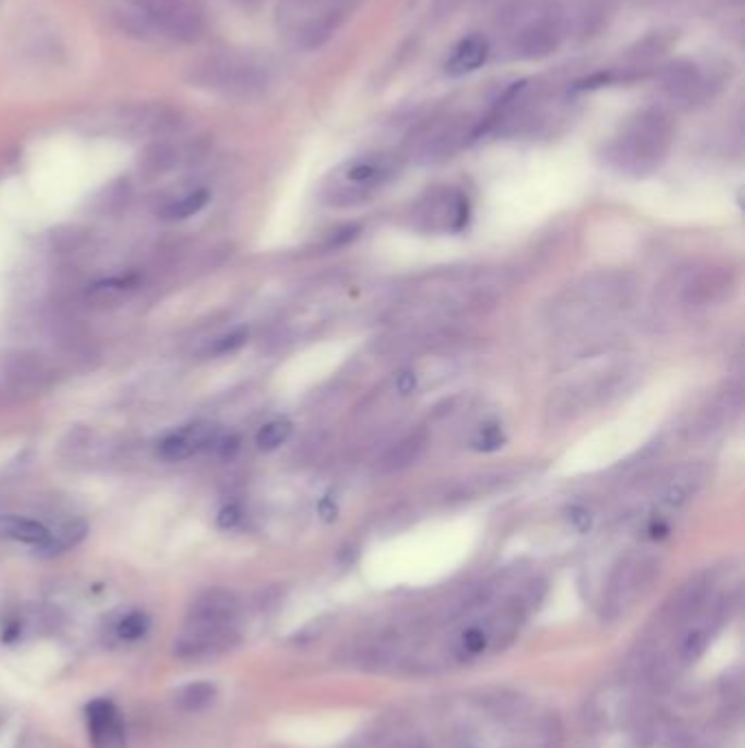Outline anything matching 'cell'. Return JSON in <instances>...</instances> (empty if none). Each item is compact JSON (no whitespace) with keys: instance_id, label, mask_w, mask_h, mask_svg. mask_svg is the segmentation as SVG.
<instances>
[{"instance_id":"6da1fadb","label":"cell","mask_w":745,"mask_h":748,"mask_svg":"<svg viewBox=\"0 0 745 748\" xmlns=\"http://www.w3.org/2000/svg\"><path fill=\"white\" fill-rule=\"evenodd\" d=\"M634 294L636 278L628 272L601 270L586 274L551 302L549 322L564 331L586 329L628 309Z\"/></svg>"},{"instance_id":"7402d4cb","label":"cell","mask_w":745,"mask_h":748,"mask_svg":"<svg viewBox=\"0 0 745 748\" xmlns=\"http://www.w3.org/2000/svg\"><path fill=\"white\" fill-rule=\"evenodd\" d=\"M427 449V436L424 434H411L392 444L385 453L383 458L378 460L376 469L383 475H392L409 469L411 464H416L420 460V455Z\"/></svg>"},{"instance_id":"484cf974","label":"cell","mask_w":745,"mask_h":748,"mask_svg":"<svg viewBox=\"0 0 745 748\" xmlns=\"http://www.w3.org/2000/svg\"><path fill=\"white\" fill-rule=\"evenodd\" d=\"M86 534H88V525L84 521H79V519L68 521L59 530L51 532L49 543H46L42 549H44L46 554L66 552V549L75 547V545H79L81 541H84Z\"/></svg>"},{"instance_id":"d6a6232c","label":"cell","mask_w":745,"mask_h":748,"mask_svg":"<svg viewBox=\"0 0 745 748\" xmlns=\"http://www.w3.org/2000/svg\"><path fill=\"white\" fill-rule=\"evenodd\" d=\"M86 237L81 235L79 230H66V232H57L53 237V248L57 254H77L81 248H84Z\"/></svg>"},{"instance_id":"f546056e","label":"cell","mask_w":745,"mask_h":748,"mask_svg":"<svg viewBox=\"0 0 745 748\" xmlns=\"http://www.w3.org/2000/svg\"><path fill=\"white\" fill-rule=\"evenodd\" d=\"M149 626H151V619L147 613H140V611L129 613L127 617L121 619V624H118V637L127 639V641H136L149 633Z\"/></svg>"},{"instance_id":"ba28073f","label":"cell","mask_w":745,"mask_h":748,"mask_svg":"<svg viewBox=\"0 0 745 748\" xmlns=\"http://www.w3.org/2000/svg\"><path fill=\"white\" fill-rule=\"evenodd\" d=\"M193 84L232 99H252L267 88L265 68L243 55H215L193 68Z\"/></svg>"},{"instance_id":"e575fe53","label":"cell","mask_w":745,"mask_h":748,"mask_svg":"<svg viewBox=\"0 0 745 748\" xmlns=\"http://www.w3.org/2000/svg\"><path fill=\"white\" fill-rule=\"evenodd\" d=\"M518 705H520V698L507 692H499L486 698V707L492 711L494 716H501V718L512 716Z\"/></svg>"},{"instance_id":"83f0119b","label":"cell","mask_w":745,"mask_h":748,"mask_svg":"<svg viewBox=\"0 0 745 748\" xmlns=\"http://www.w3.org/2000/svg\"><path fill=\"white\" fill-rule=\"evenodd\" d=\"M291 429H293V425L289 423V420H285V418L271 420V423H267V425H263V427L258 429L256 447L260 451H274V449H278L280 444H285L289 440Z\"/></svg>"},{"instance_id":"4316f807","label":"cell","mask_w":745,"mask_h":748,"mask_svg":"<svg viewBox=\"0 0 745 748\" xmlns=\"http://www.w3.org/2000/svg\"><path fill=\"white\" fill-rule=\"evenodd\" d=\"M215 694H217L215 687H212L210 683H193V685H186L182 692H177L175 705L182 711H199L212 703Z\"/></svg>"},{"instance_id":"e0dca14e","label":"cell","mask_w":745,"mask_h":748,"mask_svg":"<svg viewBox=\"0 0 745 748\" xmlns=\"http://www.w3.org/2000/svg\"><path fill=\"white\" fill-rule=\"evenodd\" d=\"M88 729L92 748H125L121 716L110 700H94L88 705Z\"/></svg>"},{"instance_id":"d4e9b609","label":"cell","mask_w":745,"mask_h":748,"mask_svg":"<svg viewBox=\"0 0 745 748\" xmlns=\"http://www.w3.org/2000/svg\"><path fill=\"white\" fill-rule=\"evenodd\" d=\"M208 202H210V195H208L206 189H193V191H188V193L175 197V200L164 204L158 210V217L164 219V221L188 219V217L197 215L199 210L204 208Z\"/></svg>"},{"instance_id":"9c48e42d","label":"cell","mask_w":745,"mask_h":748,"mask_svg":"<svg viewBox=\"0 0 745 748\" xmlns=\"http://www.w3.org/2000/svg\"><path fill=\"white\" fill-rule=\"evenodd\" d=\"M660 574V560L652 554H628L612 569L608 587L603 591L601 615L608 622L619 619L630 606L652 589Z\"/></svg>"},{"instance_id":"d590c367","label":"cell","mask_w":745,"mask_h":748,"mask_svg":"<svg viewBox=\"0 0 745 748\" xmlns=\"http://www.w3.org/2000/svg\"><path fill=\"white\" fill-rule=\"evenodd\" d=\"M243 517H245V514H243V508L239 504H228L226 508L219 510L217 525L223 530H234L243 523Z\"/></svg>"},{"instance_id":"2e32d148","label":"cell","mask_w":745,"mask_h":748,"mask_svg":"<svg viewBox=\"0 0 745 748\" xmlns=\"http://www.w3.org/2000/svg\"><path fill=\"white\" fill-rule=\"evenodd\" d=\"M219 429L210 423H193L158 440L156 453L164 462H184L193 455L212 449L219 440Z\"/></svg>"},{"instance_id":"cb8c5ba5","label":"cell","mask_w":745,"mask_h":748,"mask_svg":"<svg viewBox=\"0 0 745 748\" xmlns=\"http://www.w3.org/2000/svg\"><path fill=\"white\" fill-rule=\"evenodd\" d=\"M177 162H180V151H177V147L160 140V143H153L143 151L138 167L140 175H143L145 180H156L175 169Z\"/></svg>"},{"instance_id":"836d02e7","label":"cell","mask_w":745,"mask_h":748,"mask_svg":"<svg viewBox=\"0 0 745 748\" xmlns=\"http://www.w3.org/2000/svg\"><path fill=\"white\" fill-rule=\"evenodd\" d=\"M472 447L477 451H494L503 447V431L499 429V425H486L477 431L475 440H472Z\"/></svg>"},{"instance_id":"8992f818","label":"cell","mask_w":745,"mask_h":748,"mask_svg":"<svg viewBox=\"0 0 745 748\" xmlns=\"http://www.w3.org/2000/svg\"><path fill=\"white\" fill-rule=\"evenodd\" d=\"M402 171V158L389 151H372V154L354 156L330 171L322 184V200L328 206L346 208L368 202L381 193L389 182Z\"/></svg>"},{"instance_id":"277c9868","label":"cell","mask_w":745,"mask_h":748,"mask_svg":"<svg viewBox=\"0 0 745 748\" xmlns=\"http://www.w3.org/2000/svg\"><path fill=\"white\" fill-rule=\"evenodd\" d=\"M636 374L638 372L632 366L621 364L562 385V388L551 394V399L547 403V425L564 427L569 423H575L577 418L586 416L588 412H595V409L619 399L623 392H628L632 388Z\"/></svg>"},{"instance_id":"1f68e13d","label":"cell","mask_w":745,"mask_h":748,"mask_svg":"<svg viewBox=\"0 0 745 748\" xmlns=\"http://www.w3.org/2000/svg\"><path fill=\"white\" fill-rule=\"evenodd\" d=\"M536 748H562V724L555 716H549L540 722Z\"/></svg>"},{"instance_id":"603a6c76","label":"cell","mask_w":745,"mask_h":748,"mask_svg":"<svg viewBox=\"0 0 745 748\" xmlns=\"http://www.w3.org/2000/svg\"><path fill=\"white\" fill-rule=\"evenodd\" d=\"M0 539L42 549L51 539V530L40 521L18 517V514H3V517H0Z\"/></svg>"},{"instance_id":"7c38bea8","label":"cell","mask_w":745,"mask_h":748,"mask_svg":"<svg viewBox=\"0 0 745 748\" xmlns=\"http://www.w3.org/2000/svg\"><path fill=\"white\" fill-rule=\"evenodd\" d=\"M673 287H678L680 307L700 309L728 300L737 289V276L726 265H706L684 272Z\"/></svg>"},{"instance_id":"8d00e7d4","label":"cell","mask_w":745,"mask_h":748,"mask_svg":"<svg viewBox=\"0 0 745 748\" xmlns=\"http://www.w3.org/2000/svg\"><path fill=\"white\" fill-rule=\"evenodd\" d=\"M215 449L219 451V455H221L223 460H232L234 455L239 453V449H241V440L236 438V436H230V438H219L217 444H215Z\"/></svg>"},{"instance_id":"8fae6325","label":"cell","mask_w":745,"mask_h":748,"mask_svg":"<svg viewBox=\"0 0 745 748\" xmlns=\"http://www.w3.org/2000/svg\"><path fill=\"white\" fill-rule=\"evenodd\" d=\"M468 197L457 189H433L416 204L411 213L413 226L431 235H453L468 224Z\"/></svg>"},{"instance_id":"d6986e66","label":"cell","mask_w":745,"mask_h":748,"mask_svg":"<svg viewBox=\"0 0 745 748\" xmlns=\"http://www.w3.org/2000/svg\"><path fill=\"white\" fill-rule=\"evenodd\" d=\"M53 379V368L42 355L18 353L7 361V381L16 390L44 388Z\"/></svg>"},{"instance_id":"ffe728a7","label":"cell","mask_w":745,"mask_h":748,"mask_svg":"<svg viewBox=\"0 0 745 748\" xmlns=\"http://www.w3.org/2000/svg\"><path fill=\"white\" fill-rule=\"evenodd\" d=\"M741 409V392L739 390H730L728 394L719 396L715 399L713 405H708L700 418L695 420V425L691 427V436L693 438H702V436H711L715 431H719L726 423H730L732 418L739 414Z\"/></svg>"},{"instance_id":"ac0fdd59","label":"cell","mask_w":745,"mask_h":748,"mask_svg":"<svg viewBox=\"0 0 745 748\" xmlns=\"http://www.w3.org/2000/svg\"><path fill=\"white\" fill-rule=\"evenodd\" d=\"M239 613V600L232 591L210 589L199 593L188 609V622H210V624H232Z\"/></svg>"},{"instance_id":"9a60e30c","label":"cell","mask_w":745,"mask_h":748,"mask_svg":"<svg viewBox=\"0 0 745 748\" xmlns=\"http://www.w3.org/2000/svg\"><path fill=\"white\" fill-rule=\"evenodd\" d=\"M658 86L667 99L680 105L700 103L708 95V81L702 68L689 60L671 62L662 68L658 75Z\"/></svg>"},{"instance_id":"4dcf8cb0","label":"cell","mask_w":745,"mask_h":748,"mask_svg":"<svg viewBox=\"0 0 745 748\" xmlns=\"http://www.w3.org/2000/svg\"><path fill=\"white\" fill-rule=\"evenodd\" d=\"M247 337H250V331H247V329H236V331L221 335L208 346V355L223 357V355L236 353V350H239L247 342Z\"/></svg>"},{"instance_id":"44dd1931","label":"cell","mask_w":745,"mask_h":748,"mask_svg":"<svg viewBox=\"0 0 745 748\" xmlns=\"http://www.w3.org/2000/svg\"><path fill=\"white\" fill-rule=\"evenodd\" d=\"M488 55L490 46L486 38H481V35H468V38H464L455 46L451 57L446 60V73L451 77H464L475 73L477 68L486 64Z\"/></svg>"},{"instance_id":"5bb4252c","label":"cell","mask_w":745,"mask_h":748,"mask_svg":"<svg viewBox=\"0 0 745 748\" xmlns=\"http://www.w3.org/2000/svg\"><path fill=\"white\" fill-rule=\"evenodd\" d=\"M239 635L232 624H210V622H188L186 628L175 639V654L180 659H201L212 654L230 650Z\"/></svg>"},{"instance_id":"74e56055","label":"cell","mask_w":745,"mask_h":748,"mask_svg":"<svg viewBox=\"0 0 745 748\" xmlns=\"http://www.w3.org/2000/svg\"><path fill=\"white\" fill-rule=\"evenodd\" d=\"M387 748H431V746L424 742L420 735H402V738L394 740Z\"/></svg>"},{"instance_id":"3957f363","label":"cell","mask_w":745,"mask_h":748,"mask_svg":"<svg viewBox=\"0 0 745 748\" xmlns=\"http://www.w3.org/2000/svg\"><path fill=\"white\" fill-rule=\"evenodd\" d=\"M673 140H676V123L671 114L662 108H647L630 116L610 140L606 162L614 171L630 178H647L665 165Z\"/></svg>"},{"instance_id":"f1b7e54d","label":"cell","mask_w":745,"mask_h":748,"mask_svg":"<svg viewBox=\"0 0 745 748\" xmlns=\"http://www.w3.org/2000/svg\"><path fill=\"white\" fill-rule=\"evenodd\" d=\"M490 641L488 628L486 626H470L468 630L461 633L455 644V652L459 654V659H472L486 650Z\"/></svg>"},{"instance_id":"7a4b0ae2","label":"cell","mask_w":745,"mask_h":748,"mask_svg":"<svg viewBox=\"0 0 745 748\" xmlns=\"http://www.w3.org/2000/svg\"><path fill=\"white\" fill-rule=\"evenodd\" d=\"M110 18L129 38L193 44L206 33L201 0H112Z\"/></svg>"},{"instance_id":"30bf717a","label":"cell","mask_w":745,"mask_h":748,"mask_svg":"<svg viewBox=\"0 0 745 748\" xmlns=\"http://www.w3.org/2000/svg\"><path fill=\"white\" fill-rule=\"evenodd\" d=\"M708 482V466L702 462H689L682 464L678 469H673L669 475L662 477L658 482L656 493L652 499L645 501L641 519L654 521V519H665L669 521L671 514H678L680 510L693 504L695 497L702 493Z\"/></svg>"},{"instance_id":"5b68a950","label":"cell","mask_w":745,"mask_h":748,"mask_svg":"<svg viewBox=\"0 0 745 748\" xmlns=\"http://www.w3.org/2000/svg\"><path fill=\"white\" fill-rule=\"evenodd\" d=\"M361 0H280L276 22L285 42L298 51L324 46Z\"/></svg>"},{"instance_id":"52a82bcc","label":"cell","mask_w":745,"mask_h":748,"mask_svg":"<svg viewBox=\"0 0 745 748\" xmlns=\"http://www.w3.org/2000/svg\"><path fill=\"white\" fill-rule=\"evenodd\" d=\"M486 132V121H475L470 114H440L424 121L411 132L407 154L420 165H435L451 158L468 140Z\"/></svg>"},{"instance_id":"4fadbf2b","label":"cell","mask_w":745,"mask_h":748,"mask_svg":"<svg viewBox=\"0 0 745 748\" xmlns=\"http://www.w3.org/2000/svg\"><path fill=\"white\" fill-rule=\"evenodd\" d=\"M514 49L520 60H545L560 49L566 33L555 16L551 14L549 5H536L529 14L518 22Z\"/></svg>"}]
</instances>
